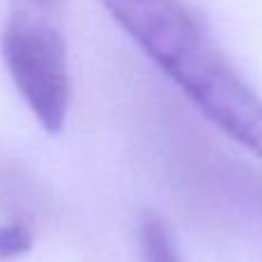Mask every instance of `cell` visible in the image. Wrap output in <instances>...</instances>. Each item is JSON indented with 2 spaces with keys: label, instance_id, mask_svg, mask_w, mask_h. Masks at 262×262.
<instances>
[{
  "label": "cell",
  "instance_id": "obj_1",
  "mask_svg": "<svg viewBox=\"0 0 262 262\" xmlns=\"http://www.w3.org/2000/svg\"><path fill=\"white\" fill-rule=\"evenodd\" d=\"M193 106L262 161V99L180 0H99Z\"/></svg>",
  "mask_w": 262,
  "mask_h": 262
},
{
  "label": "cell",
  "instance_id": "obj_2",
  "mask_svg": "<svg viewBox=\"0 0 262 262\" xmlns=\"http://www.w3.org/2000/svg\"><path fill=\"white\" fill-rule=\"evenodd\" d=\"M3 55L16 90L49 134L64 127L72 99L60 0H12Z\"/></svg>",
  "mask_w": 262,
  "mask_h": 262
},
{
  "label": "cell",
  "instance_id": "obj_3",
  "mask_svg": "<svg viewBox=\"0 0 262 262\" xmlns=\"http://www.w3.org/2000/svg\"><path fill=\"white\" fill-rule=\"evenodd\" d=\"M140 253L143 262H182L166 221L154 214H147L140 223Z\"/></svg>",
  "mask_w": 262,
  "mask_h": 262
},
{
  "label": "cell",
  "instance_id": "obj_4",
  "mask_svg": "<svg viewBox=\"0 0 262 262\" xmlns=\"http://www.w3.org/2000/svg\"><path fill=\"white\" fill-rule=\"evenodd\" d=\"M32 249V230L21 221L0 226V262L21 258Z\"/></svg>",
  "mask_w": 262,
  "mask_h": 262
}]
</instances>
